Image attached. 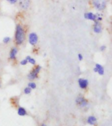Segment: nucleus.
<instances>
[{"label": "nucleus", "mask_w": 112, "mask_h": 126, "mask_svg": "<svg viewBox=\"0 0 112 126\" xmlns=\"http://www.w3.org/2000/svg\"><path fill=\"white\" fill-rule=\"evenodd\" d=\"M78 83L81 89H85L86 88V87L88 86V81L87 79L83 78H80L78 80Z\"/></svg>", "instance_id": "8"}, {"label": "nucleus", "mask_w": 112, "mask_h": 126, "mask_svg": "<svg viewBox=\"0 0 112 126\" xmlns=\"http://www.w3.org/2000/svg\"><path fill=\"white\" fill-rule=\"evenodd\" d=\"M77 104L79 105L80 107H82V108H84V107H86L88 105V102L86 99H84V98H83V96H78L77 98H76V100H75Z\"/></svg>", "instance_id": "4"}, {"label": "nucleus", "mask_w": 112, "mask_h": 126, "mask_svg": "<svg viewBox=\"0 0 112 126\" xmlns=\"http://www.w3.org/2000/svg\"><path fill=\"white\" fill-rule=\"evenodd\" d=\"M10 41H11V37H5L3 39V43H8Z\"/></svg>", "instance_id": "17"}, {"label": "nucleus", "mask_w": 112, "mask_h": 126, "mask_svg": "<svg viewBox=\"0 0 112 126\" xmlns=\"http://www.w3.org/2000/svg\"><path fill=\"white\" fill-rule=\"evenodd\" d=\"M24 40V31L20 25H17L16 28L15 41L18 45H20Z\"/></svg>", "instance_id": "1"}, {"label": "nucleus", "mask_w": 112, "mask_h": 126, "mask_svg": "<svg viewBox=\"0 0 112 126\" xmlns=\"http://www.w3.org/2000/svg\"><path fill=\"white\" fill-rule=\"evenodd\" d=\"M30 4V0H19L20 7L23 9H27Z\"/></svg>", "instance_id": "6"}, {"label": "nucleus", "mask_w": 112, "mask_h": 126, "mask_svg": "<svg viewBox=\"0 0 112 126\" xmlns=\"http://www.w3.org/2000/svg\"><path fill=\"white\" fill-rule=\"evenodd\" d=\"M24 93H25V94H29L31 91V89L29 88V87L28 86L27 87H26V88L24 89Z\"/></svg>", "instance_id": "15"}, {"label": "nucleus", "mask_w": 112, "mask_h": 126, "mask_svg": "<svg viewBox=\"0 0 112 126\" xmlns=\"http://www.w3.org/2000/svg\"><path fill=\"white\" fill-rule=\"evenodd\" d=\"M92 4L96 10L103 11L106 7V1L105 0H92Z\"/></svg>", "instance_id": "2"}, {"label": "nucleus", "mask_w": 112, "mask_h": 126, "mask_svg": "<svg viewBox=\"0 0 112 126\" xmlns=\"http://www.w3.org/2000/svg\"><path fill=\"white\" fill-rule=\"evenodd\" d=\"M94 71L95 72H98V74L101 76L104 75V68L99 64H96L95 68H94Z\"/></svg>", "instance_id": "9"}, {"label": "nucleus", "mask_w": 112, "mask_h": 126, "mask_svg": "<svg viewBox=\"0 0 112 126\" xmlns=\"http://www.w3.org/2000/svg\"><path fill=\"white\" fill-rule=\"evenodd\" d=\"M84 18L90 20H92V21H96V15L93 13H91V12H88V13H84Z\"/></svg>", "instance_id": "7"}, {"label": "nucleus", "mask_w": 112, "mask_h": 126, "mask_svg": "<svg viewBox=\"0 0 112 126\" xmlns=\"http://www.w3.org/2000/svg\"><path fill=\"white\" fill-rule=\"evenodd\" d=\"M28 87L31 89H35L36 88V84H35V83L30 82L28 83Z\"/></svg>", "instance_id": "16"}, {"label": "nucleus", "mask_w": 112, "mask_h": 126, "mask_svg": "<svg viewBox=\"0 0 112 126\" xmlns=\"http://www.w3.org/2000/svg\"><path fill=\"white\" fill-rule=\"evenodd\" d=\"M7 1L11 4H15L17 2L18 0H7Z\"/></svg>", "instance_id": "19"}, {"label": "nucleus", "mask_w": 112, "mask_h": 126, "mask_svg": "<svg viewBox=\"0 0 112 126\" xmlns=\"http://www.w3.org/2000/svg\"><path fill=\"white\" fill-rule=\"evenodd\" d=\"M94 32L96 33H100L102 32V26L100 25L99 22L95 21L94 24V28H93Z\"/></svg>", "instance_id": "10"}, {"label": "nucleus", "mask_w": 112, "mask_h": 126, "mask_svg": "<svg viewBox=\"0 0 112 126\" xmlns=\"http://www.w3.org/2000/svg\"><path fill=\"white\" fill-rule=\"evenodd\" d=\"M27 63H28V61L26 60V59H23V60L20 62V64L26 65V64H27Z\"/></svg>", "instance_id": "18"}, {"label": "nucleus", "mask_w": 112, "mask_h": 126, "mask_svg": "<svg viewBox=\"0 0 112 126\" xmlns=\"http://www.w3.org/2000/svg\"><path fill=\"white\" fill-rule=\"evenodd\" d=\"M40 70H41V66H37L35 67L34 69H33V70L31 71V72L28 74V78H29V79H31V80L36 78L37 77V75L39 74Z\"/></svg>", "instance_id": "3"}, {"label": "nucleus", "mask_w": 112, "mask_h": 126, "mask_svg": "<svg viewBox=\"0 0 112 126\" xmlns=\"http://www.w3.org/2000/svg\"><path fill=\"white\" fill-rule=\"evenodd\" d=\"M26 60H27L28 63H29L30 64H35V59H33V58H31L30 56H28V57H26Z\"/></svg>", "instance_id": "14"}, {"label": "nucleus", "mask_w": 112, "mask_h": 126, "mask_svg": "<svg viewBox=\"0 0 112 126\" xmlns=\"http://www.w3.org/2000/svg\"><path fill=\"white\" fill-rule=\"evenodd\" d=\"M105 1H106V0H105Z\"/></svg>", "instance_id": "23"}, {"label": "nucleus", "mask_w": 112, "mask_h": 126, "mask_svg": "<svg viewBox=\"0 0 112 126\" xmlns=\"http://www.w3.org/2000/svg\"><path fill=\"white\" fill-rule=\"evenodd\" d=\"M106 47L105 46V45H102V46L100 47V50H101V51H104V50L106 49Z\"/></svg>", "instance_id": "21"}, {"label": "nucleus", "mask_w": 112, "mask_h": 126, "mask_svg": "<svg viewBox=\"0 0 112 126\" xmlns=\"http://www.w3.org/2000/svg\"><path fill=\"white\" fill-rule=\"evenodd\" d=\"M38 41V37L35 33H31L29 35V42L32 45H35Z\"/></svg>", "instance_id": "5"}, {"label": "nucleus", "mask_w": 112, "mask_h": 126, "mask_svg": "<svg viewBox=\"0 0 112 126\" xmlns=\"http://www.w3.org/2000/svg\"><path fill=\"white\" fill-rule=\"evenodd\" d=\"M87 122L90 125H94L96 123V118L93 116H89L87 119Z\"/></svg>", "instance_id": "12"}, {"label": "nucleus", "mask_w": 112, "mask_h": 126, "mask_svg": "<svg viewBox=\"0 0 112 126\" xmlns=\"http://www.w3.org/2000/svg\"><path fill=\"white\" fill-rule=\"evenodd\" d=\"M78 59L79 61H82L83 57V55L81 54H78Z\"/></svg>", "instance_id": "20"}, {"label": "nucleus", "mask_w": 112, "mask_h": 126, "mask_svg": "<svg viewBox=\"0 0 112 126\" xmlns=\"http://www.w3.org/2000/svg\"><path fill=\"white\" fill-rule=\"evenodd\" d=\"M41 126H46V125H45V124H43V125H42Z\"/></svg>", "instance_id": "22"}, {"label": "nucleus", "mask_w": 112, "mask_h": 126, "mask_svg": "<svg viewBox=\"0 0 112 126\" xmlns=\"http://www.w3.org/2000/svg\"><path fill=\"white\" fill-rule=\"evenodd\" d=\"M18 114L20 116H26L27 114V112L25 110V108H22V107H20L18 109Z\"/></svg>", "instance_id": "13"}, {"label": "nucleus", "mask_w": 112, "mask_h": 126, "mask_svg": "<svg viewBox=\"0 0 112 126\" xmlns=\"http://www.w3.org/2000/svg\"><path fill=\"white\" fill-rule=\"evenodd\" d=\"M18 53V50L16 48V47H14L13 49H11V51L10 52V59H12V60H13V59H16V54Z\"/></svg>", "instance_id": "11"}]
</instances>
